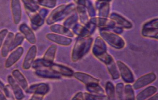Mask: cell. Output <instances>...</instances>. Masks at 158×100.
Segmentation results:
<instances>
[{"label": "cell", "instance_id": "obj_20", "mask_svg": "<svg viewBox=\"0 0 158 100\" xmlns=\"http://www.w3.org/2000/svg\"><path fill=\"white\" fill-rule=\"evenodd\" d=\"M157 89L154 86L148 87L137 94L136 100H146L150 98L157 92Z\"/></svg>", "mask_w": 158, "mask_h": 100}, {"label": "cell", "instance_id": "obj_14", "mask_svg": "<svg viewBox=\"0 0 158 100\" xmlns=\"http://www.w3.org/2000/svg\"><path fill=\"white\" fill-rule=\"evenodd\" d=\"M49 68L52 71L63 76L71 77L73 76L74 74L72 69L64 65L53 63Z\"/></svg>", "mask_w": 158, "mask_h": 100}, {"label": "cell", "instance_id": "obj_32", "mask_svg": "<svg viewBox=\"0 0 158 100\" xmlns=\"http://www.w3.org/2000/svg\"><path fill=\"white\" fill-rule=\"evenodd\" d=\"M36 3L45 9H52L56 6L57 1L56 0H41L37 1Z\"/></svg>", "mask_w": 158, "mask_h": 100}, {"label": "cell", "instance_id": "obj_5", "mask_svg": "<svg viewBox=\"0 0 158 100\" xmlns=\"http://www.w3.org/2000/svg\"><path fill=\"white\" fill-rule=\"evenodd\" d=\"M144 37L158 39V20L155 19L144 24L142 30Z\"/></svg>", "mask_w": 158, "mask_h": 100}, {"label": "cell", "instance_id": "obj_8", "mask_svg": "<svg viewBox=\"0 0 158 100\" xmlns=\"http://www.w3.org/2000/svg\"><path fill=\"white\" fill-rule=\"evenodd\" d=\"M46 37L48 40L61 46H68L71 45L72 42V40L70 37L64 36L56 33H47L46 35Z\"/></svg>", "mask_w": 158, "mask_h": 100}, {"label": "cell", "instance_id": "obj_6", "mask_svg": "<svg viewBox=\"0 0 158 100\" xmlns=\"http://www.w3.org/2000/svg\"><path fill=\"white\" fill-rule=\"evenodd\" d=\"M156 78V76L155 73H148L140 77L133 84L132 87L135 90L142 88L154 82Z\"/></svg>", "mask_w": 158, "mask_h": 100}, {"label": "cell", "instance_id": "obj_11", "mask_svg": "<svg viewBox=\"0 0 158 100\" xmlns=\"http://www.w3.org/2000/svg\"><path fill=\"white\" fill-rule=\"evenodd\" d=\"M37 53V47L36 45L31 46L27 52L23 64V68L25 70H28L31 67Z\"/></svg>", "mask_w": 158, "mask_h": 100}, {"label": "cell", "instance_id": "obj_38", "mask_svg": "<svg viewBox=\"0 0 158 100\" xmlns=\"http://www.w3.org/2000/svg\"><path fill=\"white\" fill-rule=\"evenodd\" d=\"M158 94H156L146 100H158Z\"/></svg>", "mask_w": 158, "mask_h": 100}, {"label": "cell", "instance_id": "obj_3", "mask_svg": "<svg viewBox=\"0 0 158 100\" xmlns=\"http://www.w3.org/2000/svg\"><path fill=\"white\" fill-rule=\"evenodd\" d=\"M24 6L27 14L29 17L32 29L35 30H37L44 24L45 19L41 17L38 12L26 6Z\"/></svg>", "mask_w": 158, "mask_h": 100}, {"label": "cell", "instance_id": "obj_16", "mask_svg": "<svg viewBox=\"0 0 158 100\" xmlns=\"http://www.w3.org/2000/svg\"><path fill=\"white\" fill-rule=\"evenodd\" d=\"M7 80L16 98L18 100L22 99L24 97V95L21 87L15 81L14 78L11 76H8Z\"/></svg>", "mask_w": 158, "mask_h": 100}, {"label": "cell", "instance_id": "obj_7", "mask_svg": "<svg viewBox=\"0 0 158 100\" xmlns=\"http://www.w3.org/2000/svg\"><path fill=\"white\" fill-rule=\"evenodd\" d=\"M118 70L123 81L126 83H131L134 81L133 72L128 66L121 61L117 62Z\"/></svg>", "mask_w": 158, "mask_h": 100}, {"label": "cell", "instance_id": "obj_12", "mask_svg": "<svg viewBox=\"0 0 158 100\" xmlns=\"http://www.w3.org/2000/svg\"><path fill=\"white\" fill-rule=\"evenodd\" d=\"M11 9L14 23L18 24L22 18V9L21 2L19 0L11 1Z\"/></svg>", "mask_w": 158, "mask_h": 100}, {"label": "cell", "instance_id": "obj_30", "mask_svg": "<svg viewBox=\"0 0 158 100\" xmlns=\"http://www.w3.org/2000/svg\"><path fill=\"white\" fill-rule=\"evenodd\" d=\"M53 63H49L42 59H37L34 61L32 65L34 69H40L41 68H50Z\"/></svg>", "mask_w": 158, "mask_h": 100}, {"label": "cell", "instance_id": "obj_18", "mask_svg": "<svg viewBox=\"0 0 158 100\" xmlns=\"http://www.w3.org/2000/svg\"><path fill=\"white\" fill-rule=\"evenodd\" d=\"M13 78L21 88L26 91L28 88V83L26 79L21 72L18 70H15L12 72Z\"/></svg>", "mask_w": 158, "mask_h": 100}, {"label": "cell", "instance_id": "obj_23", "mask_svg": "<svg viewBox=\"0 0 158 100\" xmlns=\"http://www.w3.org/2000/svg\"><path fill=\"white\" fill-rule=\"evenodd\" d=\"M110 18L112 20L114 21L113 22H115V23L117 24V25H120L122 27L126 28H129L132 27V24L130 22L118 14H112Z\"/></svg>", "mask_w": 158, "mask_h": 100}, {"label": "cell", "instance_id": "obj_13", "mask_svg": "<svg viewBox=\"0 0 158 100\" xmlns=\"http://www.w3.org/2000/svg\"><path fill=\"white\" fill-rule=\"evenodd\" d=\"M20 32L24 35L27 40L30 43L34 45L36 42L35 35L33 31L27 25L25 24H22L20 25L19 28Z\"/></svg>", "mask_w": 158, "mask_h": 100}, {"label": "cell", "instance_id": "obj_28", "mask_svg": "<svg viewBox=\"0 0 158 100\" xmlns=\"http://www.w3.org/2000/svg\"><path fill=\"white\" fill-rule=\"evenodd\" d=\"M124 85L122 83L117 84L116 86L115 94L117 100H125Z\"/></svg>", "mask_w": 158, "mask_h": 100}, {"label": "cell", "instance_id": "obj_22", "mask_svg": "<svg viewBox=\"0 0 158 100\" xmlns=\"http://www.w3.org/2000/svg\"><path fill=\"white\" fill-rule=\"evenodd\" d=\"M57 50V46L55 45H51L44 53L43 59L49 63H53Z\"/></svg>", "mask_w": 158, "mask_h": 100}, {"label": "cell", "instance_id": "obj_25", "mask_svg": "<svg viewBox=\"0 0 158 100\" xmlns=\"http://www.w3.org/2000/svg\"><path fill=\"white\" fill-rule=\"evenodd\" d=\"M105 91L107 100H117L115 94V89L112 82L109 81L105 84Z\"/></svg>", "mask_w": 158, "mask_h": 100}, {"label": "cell", "instance_id": "obj_37", "mask_svg": "<svg viewBox=\"0 0 158 100\" xmlns=\"http://www.w3.org/2000/svg\"><path fill=\"white\" fill-rule=\"evenodd\" d=\"M5 86L4 85L3 83L0 81V91L2 92H4V90H5Z\"/></svg>", "mask_w": 158, "mask_h": 100}, {"label": "cell", "instance_id": "obj_27", "mask_svg": "<svg viewBox=\"0 0 158 100\" xmlns=\"http://www.w3.org/2000/svg\"><path fill=\"white\" fill-rule=\"evenodd\" d=\"M125 100H136L135 92L131 85L129 84L124 87Z\"/></svg>", "mask_w": 158, "mask_h": 100}, {"label": "cell", "instance_id": "obj_35", "mask_svg": "<svg viewBox=\"0 0 158 100\" xmlns=\"http://www.w3.org/2000/svg\"><path fill=\"white\" fill-rule=\"evenodd\" d=\"M8 33L7 29H3L0 31V48H1L5 38H6Z\"/></svg>", "mask_w": 158, "mask_h": 100}, {"label": "cell", "instance_id": "obj_17", "mask_svg": "<svg viewBox=\"0 0 158 100\" xmlns=\"http://www.w3.org/2000/svg\"><path fill=\"white\" fill-rule=\"evenodd\" d=\"M51 31L60 35L68 37H72L74 36L73 33L69 29L67 28L63 25L59 24H54L50 27Z\"/></svg>", "mask_w": 158, "mask_h": 100}, {"label": "cell", "instance_id": "obj_34", "mask_svg": "<svg viewBox=\"0 0 158 100\" xmlns=\"http://www.w3.org/2000/svg\"><path fill=\"white\" fill-rule=\"evenodd\" d=\"M23 3L24 6L30 8V9H33L36 10V11H39L40 10V7L36 2L33 1H22Z\"/></svg>", "mask_w": 158, "mask_h": 100}, {"label": "cell", "instance_id": "obj_1", "mask_svg": "<svg viewBox=\"0 0 158 100\" xmlns=\"http://www.w3.org/2000/svg\"><path fill=\"white\" fill-rule=\"evenodd\" d=\"M92 39L90 37H80L76 41L73 48L71 58L76 62L83 57L89 51L92 43Z\"/></svg>", "mask_w": 158, "mask_h": 100}, {"label": "cell", "instance_id": "obj_26", "mask_svg": "<svg viewBox=\"0 0 158 100\" xmlns=\"http://www.w3.org/2000/svg\"><path fill=\"white\" fill-rule=\"evenodd\" d=\"M25 37L21 32L16 33L13 38L10 51H13L22 45L25 39Z\"/></svg>", "mask_w": 158, "mask_h": 100}, {"label": "cell", "instance_id": "obj_2", "mask_svg": "<svg viewBox=\"0 0 158 100\" xmlns=\"http://www.w3.org/2000/svg\"><path fill=\"white\" fill-rule=\"evenodd\" d=\"M100 35L102 38L113 47L121 49L125 46V42L121 37L117 34L107 31H101Z\"/></svg>", "mask_w": 158, "mask_h": 100}, {"label": "cell", "instance_id": "obj_15", "mask_svg": "<svg viewBox=\"0 0 158 100\" xmlns=\"http://www.w3.org/2000/svg\"><path fill=\"white\" fill-rule=\"evenodd\" d=\"M49 89V85L47 84L41 83L31 85L26 92L28 93L40 94L44 95L48 92Z\"/></svg>", "mask_w": 158, "mask_h": 100}, {"label": "cell", "instance_id": "obj_21", "mask_svg": "<svg viewBox=\"0 0 158 100\" xmlns=\"http://www.w3.org/2000/svg\"><path fill=\"white\" fill-rule=\"evenodd\" d=\"M35 74L37 76L42 78L57 79L61 78V76L51 70L38 69L35 72Z\"/></svg>", "mask_w": 158, "mask_h": 100}, {"label": "cell", "instance_id": "obj_10", "mask_svg": "<svg viewBox=\"0 0 158 100\" xmlns=\"http://www.w3.org/2000/svg\"><path fill=\"white\" fill-rule=\"evenodd\" d=\"M24 49L20 46L13 50L8 57L6 62L5 67L9 68L15 65L20 59L24 53Z\"/></svg>", "mask_w": 158, "mask_h": 100}, {"label": "cell", "instance_id": "obj_31", "mask_svg": "<svg viewBox=\"0 0 158 100\" xmlns=\"http://www.w3.org/2000/svg\"><path fill=\"white\" fill-rule=\"evenodd\" d=\"M85 100H107V97L105 94H96L89 93H83Z\"/></svg>", "mask_w": 158, "mask_h": 100}, {"label": "cell", "instance_id": "obj_36", "mask_svg": "<svg viewBox=\"0 0 158 100\" xmlns=\"http://www.w3.org/2000/svg\"><path fill=\"white\" fill-rule=\"evenodd\" d=\"M72 100H85L84 98L83 93L81 92L77 93L73 97Z\"/></svg>", "mask_w": 158, "mask_h": 100}, {"label": "cell", "instance_id": "obj_24", "mask_svg": "<svg viewBox=\"0 0 158 100\" xmlns=\"http://www.w3.org/2000/svg\"><path fill=\"white\" fill-rule=\"evenodd\" d=\"M106 65L108 71L113 80H117L119 78V73L114 59Z\"/></svg>", "mask_w": 158, "mask_h": 100}, {"label": "cell", "instance_id": "obj_29", "mask_svg": "<svg viewBox=\"0 0 158 100\" xmlns=\"http://www.w3.org/2000/svg\"><path fill=\"white\" fill-rule=\"evenodd\" d=\"M86 89L89 93L96 94H104L105 92L103 89L98 85H90L86 87Z\"/></svg>", "mask_w": 158, "mask_h": 100}, {"label": "cell", "instance_id": "obj_4", "mask_svg": "<svg viewBox=\"0 0 158 100\" xmlns=\"http://www.w3.org/2000/svg\"><path fill=\"white\" fill-rule=\"evenodd\" d=\"M66 5L64 4L59 5L51 12L47 18L46 23L47 24H54L55 23L61 21L64 18V12Z\"/></svg>", "mask_w": 158, "mask_h": 100}, {"label": "cell", "instance_id": "obj_9", "mask_svg": "<svg viewBox=\"0 0 158 100\" xmlns=\"http://www.w3.org/2000/svg\"><path fill=\"white\" fill-rule=\"evenodd\" d=\"M74 77L86 86L99 84V80L90 75L81 72L74 73Z\"/></svg>", "mask_w": 158, "mask_h": 100}, {"label": "cell", "instance_id": "obj_19", "mask_svg": "<svg viewBox=\"0 0 158 100\" xmlns=\"http://www.w3.org/2000/svg\"><path fill=\"white\" fill-rule=\"evenodd\" d=\"M14 36V33L11 32L8 33L1 49V55L2 57H7L9 52H10L11 46Z\"/></svg>", "mask_w": 158, "mask_h": 100}, {"label": "cell", "instance_id": "obj_33", "mask_svg": "<svg viewBox=\"0 0 158 100\" xmlns=\"http://www.w3.org/2000/svg\"><path fill=\"white\" fill-rule=\"evenodd\" d=\"M78 19V16L77 14H73L71 17H69L63 23V26L69 29L73 25L75 24Z\"/></svg>", "mask_w": 158, "mask_h": 100}]
</instances>
